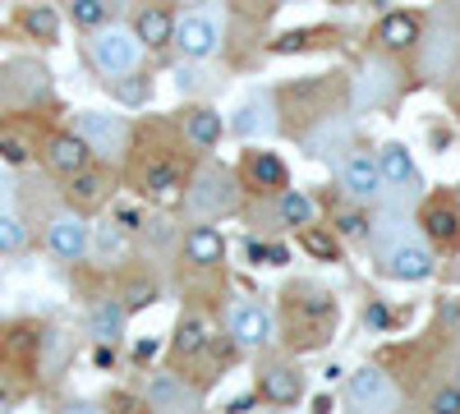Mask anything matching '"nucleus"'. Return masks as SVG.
Masks as SVG:
<instances>
[{
	"label": "nucleus",
	"instance_id": "obj_20",
	"mask_svg": "<svg viewBox=\"0 0 460 414\" xmlns=\"http://www.w3.org/2000/svg\"><path fill=\"white\" fill-rule=\"evenodd\" d=\"M235 134L240 138H253V134H272V101L267 97H249L244 106H240V116H235Z\"/></svg>",
	"mask_w": 460,
	"mask_h": 414
},
{
	"label": "nucleus",
	"instance_id": "obj_30",
	"mask_svg": "<svg viewBox=\"0 0 460 414\" xmlns=\"http://www.w3.org/2000/svg\"><path fill=\"white\" fill-rule=\"evenodd\" d=\"M23 240H28L23 221H19L14 212H0V253H19V249H23Z\"/></svg>",
	"mask_w": 460,
	"mask_h": 414
},
{
	"label": "nucleus",
	"instance_id": "obj_42",
	"mask_svg": "<svg viewBox=\"0 0 460 414\" xmlns=\"http://www.w3.org/2000/svg\"><path fill=\"white\" fill-rule=\"evenodd\" d=\"M244 410H253V396H240V401H230V414H244Z\"/></svg>",
	"mask_w": 460,
	"mask_h": 414
},
{
	"label": "nucleus",
	"instance_id": "obj_15",
	"mask_svg": "<svg viewBox=\"0 0 460 414\" xmlns=\"http://www.w3.org/2000/svg\"><path fill=\"white\" fill-rule=\"evenodd\" d=\"M424 231H429L433 244L456 249V240H460V212L451 203H429L424 207Z\"/></svg>",
	"mask_w": 460,
	"mask_h": 414
},
{
	"label": "nucleus",
	"instance_id": "obj_12",
	"mask_svg": "<svg viewBox=\"0 0 460 414\" xmlns=\"http://www.w3.org/2000/svg\"><path fill=\"white\" fill-rule=\"evenodd\" d=\"M88 157H93V147H88L79 134H56V138L47 143V162H51V171H60V175L84 171Z\"/></svg>",
	"mask_w": 460,
	"mask_h": 414
},
{
	"label": "nucleus",
	"instance_id": "obj_29",
	"mask_svg": "<svg viewBox=\"0 0 460 414\" xmlns=\"http://www.w3.org/2000/svg\"><path fill=\"white\" fill-rule=\"evenodd\" d=\"M88 244H97L102 258H115V253H125V225H115V221H102L97 225V240L88 235Z\"/></svg>",
	"mask_w": 460,
	"mask_h": 414
},
{
	"label": "nucleus",
	"instance_id": "obj_37",
	"mask_svg": "<svg viewBox=\"0 0 460 414\" xmlns=\"http://www.w3.org/2000/svg\"><path fill=\"white\" fill-rule=\"evenodd\" d=\"M120 97L125 101H143L147 97V84H120Z\"/></svg>",
	"mask_w": 460,
	"mask_h": 414
},
{
	"label": "nucleus",
	"instance_id": "obj_38",
	"mask_svg": "<svg viewBox=\"0 0 460 414\" xmlns=\"http://www.w3.org/2000/svg\"><path fill=\"white\" fill-rule=\"evenodd\" d=\"M111 364H115V346L102 341V346H97V368H111Z\"/></svg>",
	"mask_w": 460,
	"mask_h": 414
},
{
	"label": "nucleus",
	"instance_id": "obj_17",
	"mask_svg": "<svg viewBox=\"0 0 460 414\" xmlns=\"http://www.w3.org/2000/svg\"><path fill=\"white\" fill-rule=\"evenodd\" d=\"M377 42L387 47V51H405L419 42V19L414 14H387L377 23Z\"/></svg>",
	"mask_w": 460,
	"mask_h": 414
},
{
	"label": "nucleus",
	"instance_id": "obj_9",
	"mask_svg": "<svg viewBox=\"0 0 460 414\" xmlns=\"http://www.w3.org/2000/svg\"><path fill=\"white\" fill-rule=\"evenodd\" d=\"M387 272L396 281H429L433 277V253L419 249V244H396L387 253Z\"/></svg>",
	"mask_w": 460,
	"mask_h": 414
},
{
	"label": "nucleus",
	"instance_id": "obj_27",
	"mask_svg": "<svg viewBox=\"0 0 460 414\" xmlns=\"http://www.w3.org/2000/svg\"><path fill=\"white\" fill-rule=\"evenodd\" d=\"M277 212H281V221H286V225H309V221H314V203L304 198L299 189H281Z\"/></svg>",
	"mask_w": 460,
	"mask_h": 414
},
{
	"label": "nucleus",
	"instance_id": "obj_11",
	"mask_svg": "<svg viewBox=\"0 0 460 414\" xmlns=\"http://www.w3.org/2000/svg\"><path fill=\"white\" fill-rule=\"evenodd\" d=\"M147 405L152 410H194L199 396L189 392L175 373H157V378H147Z\"/></svg>",
	"mask_w": 460,
	"mask_h": 414
},
{
	"label": "nucleus",
	"instance_id": "obj_46",
	"mask_svg": "<svg viewBox=\"0 0 460 414\" xmlns=\"http://www.w3.org/2000/svg\"><path fill=\"white\" fill-rule=\"evenodd\" d=\"M456 387H460V373H456Z\"/></svg>",
	"mask_w": 460,
	"mask_h": 414
},
{
	"label": "nucleus",
	"instance_id": "obj_33",
	"mask_svg": "<svg viewBox=\"0 0 460 414\" xmlns=\"http://www.w3.org/2000/svg\"><path fill=\"white\" fill-rule=\"evenodd\" d=\"M147 304H157V290H152V286H143V281H134V286L125 290V313H134V309H147Z\"/></svg>",
	"mask_w": 460,
	"mask_h": 414
},
{
	"label": "nucleus",
	"instance_id": "obj_43",
	"mask_svg": "<svg viewBox=\"0 0 460 414\" xmlns=\"http://www.w3.org/2000/svg\"><path fill=\"white\" fill-rule=\"evenodd\" d=\"M5 101H10V79H5V69H0V110H5Z\"/></svg>",
	"mask_w": 460,
	"mask_h": 414
},
{
	"label": "nucleus",
	"instance_id": "obj_5",
	"mask_svg": "<svg viewBox=\"0 0 460 414\" xmlns=\"http://www.w3.org/2000/svg\"><path fill=\"white\" fill-rule=\"evenodd\" d=\"M74 134H79L93 153H120L125 138H129L125 120L120 116H102V110H79V129Z\"/></svg>",
	"mask_w": 460,
	"mask_h": 414
},
{
	"label": "nucleus",
	"instance_id": "obj_41",
	"mask_svg": "<svg viewBox=\"0 0 460 414\" xmlns=\"http://www.w3.org/2000/svg\"><path fill=\"white\" fill-rule=\"evenodd\" d=\"M175 79H180V88H194V84H199V74L180 65V69H175Z\"/></svg>",
	"mask_w": 460,
	"mask_h": 414
},
{
	"label": "nucleus",
	"instance_id": "obj_22",
	"mask_svg": "<svg viewBox=\"0 0 460 414\" xmlns=\"http://www.w3.org/2000/svg\"><path fill=\"white\" fill-rule=\"evenodd\" d=\"M373 162H377L382 180H392V184H414V162H410V153H405L401 143H387Z\"/></svg>",
	"mask_w": 460,
	"mask_h": 414
},
{
	"label": "nucleus",
	"instance_id": "obj_1",
	"mask_svg": "<svg viewBox=\"0 0 460 414\" xmlns=\"http://www.w3.org/2000/svg\"><path fill=\"white\" fill-rule=\"evenodd\" d=\"M138 56H143V42H138L134 32H125V28H102L93 37V60H97V69L106 74V79L134 74Z\"/></svg>",
	"mask_w": 460,
	"mask_h": 414
},
{
	"label": "nucleus",
	"instance_id": "obj_19",
	"mask_svg": "<svg viewBox=\"0 0 460 414\" xmlns=\"http://www.w3.org/2000/svg\"><path fill=\"white\" fill-rule=\"evenodd\" d=\"M134 37H138V42H147V47H166L171 37H175V19H171L162 5H152V10H143V14H138Z\"/></svg>",
	"mask_w": 460,
	"mask_h": 414
},
{
	"label": "nucleus",
	"instance_id": "obj_34",
	"mask_svg": "<svg viewBox=\"0 0 460 414\" xmlns=\"http://www.w3.org/2000/svg\"><path fill=\"white\" fill-rule=\"evenodd\" d=\"M433 410H438V414H460V387H442V392L433 396Z\"/></svg>",
	"mask_w": 460,
	"mask_h": 414
},
{
	"label": "nucleus",
	"instance_id": "obj_14",
	"mask_svg": "<svg viewBox=\"0 0 460 414\" xmlns=\"http://www.w3.org/2000/svg\"><path fill=\"white\" fill-rule=\"evenodd\" d=\"M184 253L194 268H217V262L226 258V240L221 231H212V225H194V231L184 235Z\"/></svg>",
	"mask_w": 460,
	"mask_h": 414
},
{
	"label": "nucleus",
	"instance_id": "obj_39",
	"mask_svg": "<svg viewBox=\"0 0 460 414\" xmlns=\"http://www.w3.org/2000/svg\"><path fill=\"white\" fill-rule=\"evenodd\" d=\"M267 249H272V244H262V240H249V262H267Z\"/></svg>",
	"mask_w": 460,
	"mask_h": 414
},
{
	"label": "nucleus",
	"instance_id": "obj_7",
	"mask_svg": "<svg viewBox=\"0 0 460 414\" xmlns=\"http://www.w3.org/2000/svg\"><path fill=\"white\" fill-rule=\"evenodd\" d=\"M230 336H235V346H267L272 341V313L262 304H235L230 309Z\"/></svg>",
	"mask_w": 460,
	"mask_h": 414
},
{
	"label": "nucleus",
	"instance_id": "obj_18",
	"mask_svg": "<svg viewBox=\"0 0 460 414\" xmlns=\"http://www.w3.org/2000/svg\"><path fill=\"white\" fill-rule=\"evenodd\" d=\"M184 138L194 143V147H217L221 143V116H217V110H208V106L189 110V116H184Z\"/></svg>",
	"mask_w": 460,
	"mask_h": 414
},
{
	"label": "nucleus",
	"instance_id": "obj_10",
	"mask_svg": "<svg viewBox=\"0 0 460 414\" xmlns=\"http://www.w3.org/2000/svg\"><path fill=\"white\" fill-rule=\"evenodd\" d=\"M341 180H345V189H350L355 198H377V194H382V171H377V162H373L368 153L345 157Z\"/></svg>",
	"mask_w": 460,
	"mask_h": 414
},
{
	"label": "nucleus",
	"instance_id": "obj_25",
	"mask_svg": "<svg viewBox=\"0 0 460 414\" xmlns=\"http://www.w3.org/2000/svg\"><path fill=\"white\" fill-rule=\"evenodd\" d=\"M102 194H106V175H102V171H88V166H84V171L69 175V198H74V203H97Z\"/></svg>",
	"mask_w": 460,
	"mask_h": 414
},
{
	"label": "nucleus",
	"instance_id": "obj_31",
	"mask_svg": "<svg viewBox=\"0 0 460 414\" xmlns=\"http://www.w3.org/2000/svg\"><path fill=\"white\" fill-rule=\"evenodd\" d=\"M69 14L84 28H102L106 23V0H69Z\"/></svg>",
	"mask_w": 460,
	"mask_h": 414
},
{
	"label": "nucleus",
	"instance_id": "obj_21",
	"mask_svg": "<svg viewBox=\"0 0 460 414\" xmlns=\"http://www.w3.org/2000/svg\"><path fill=\"white\" fill-rule=\"evenodd\" d=\"M208 322L199 318V313H189V318H180V331H175V355L180 359H194V355H203L208 350Z\"/></svg>",
	"mask_w": 460,
	"mask_h": 414
},
{
	"label": "nucleus",
	"instance_id": "obj_36",
	"mask_svg": "<svg viewBox=\"0 0 460 414\" xmlns=\"http://www.w3.org/2000/svg\"><path fill=\"white\" fill-rule=\"evenodd\" d=\"M309 42V32H286L281 42H277V51H295V47H304Z\"/></svg>",
	"mask_w": 460,
	"mask_h": 414
},
{
	"label": "nucleus",
	"instance_id": "obj_24",
	"mask_svg": "<svg viewBox=\"0 0 460 414\" xmlns=\"http://www.w3.org/2000/svg\"><path fill=\"white\" fill-rule=\"evenodd\" d=\"M244 171H249V180L258 184V189H286V166L272 153H253Z\"/></svg>",
	"mask_w": 460,
	"mask_h": 414
},
{
	"label": "nucleus",
	"instance_id": "obj_8",
	"mask_svg": "<svg viewBox=\"0 0 460 414\" xmlns=\"http://www.w3.org/2000/svg\"><path fill=\"white\" fill-rule=\"evenodd\" d=\"M345 396H350V405H359V410H392L396 405L392 383L382 378L377 368H359L350 378V387H345Z\"/></svg>",
	"mask_w": 460,
	"mask_h": 414
},
{
	"label": "nucleus",
	"instance_id": "obj_44",
	"mask_svg": "<svg viewBox=\"0 0 460 414\" xmlns=\"http://www.w3.org/2000/svg\"><path fill=\"white\" fill-rule=\"evenodd\" d=\"M120 225L125 231H138V212H120Z\"/></svg>",
	"mask_w": 460,
	"mask_h": 414
},
{
	"label": "nucleus",
	"instance_id": "obj_45",
	"mask_svg": "<svg viewBox=\"0 0 460 414\" xmlns=\"http://www.w3.org/2000/svg\"><path fill=\"white\" fill-rule=\"evenodd\" d=\"M368 322H373V327H382V322H387V309H377V304H373V309H368Z\"/></svg>",
	"mask_w": 460,
	"mask_h": 414
},
{
	"label": "nucleus",
	"instance_id": "obj_13",
	"mask_svg": "<svg viewBox=\"0 0 460 414\" xmlns=\"http://www.w3.org/2000/svg\"><path fill=\"white\" fill-rule=\"evenodd\" d=\"M143 189H147V198H157V203H180L184 198V175L171 162H152L147 175H143Z\"/></svg>",
	"mask_w": 460,
	"mask_h": 414
},
{
	"label": "nucleus",
	"instance_id": "obj_3",
	"mask_svg": "<svg viewBox=\"0 0 460 414\" xmlns=\"http://www.w3.org/2000/svg\"><path fill=\"white\" fill-rule=\"evenodd\" d=\"M235 207H240V189L226 171H203L194 180V189H189V212H199V216H221Z\"/></svg>",
	"mask_w": 460,
	"mask_h": 414
},
{
	"label": "nucleus",
	"instance_id": "obj_28",
	"mask_svg": "<svg viewBox=\"0 0 460 414\" xmlns=\"http://www.w3.org/2000/svg\"><path fill=\"white\" fill-rule=\"evenodd\" d=\"M299 244L309 249L314 258H323V262H336V253H341V244L327 235V231H318V225H304V235H299Z\"/></svg>",
	"mask_w": 460,
	"mask_h": 414
},
{
	"label": "nucleus",
	"instance_id": "obj_2",
	"mask_svg": "<svg viewBox=\"0 0 460 414\" xmlns=\"http://www.w3.org/2000/svg\"><path fill=\"white\" fill-rule=\"evenodd\" d=\"M290 299V331L299 327V336L304 341H323V331L336 322V304H332V295H323V290H290L286 295Z\"/></svg>",
	"mask_w": 460,
	"mask_h": 414
},
{
	"label": "nucleus",
	"instance_id": "obj_47",
	"mask_svg": "<svg viewBox=\"0 0 460 414\" xmlns=\"http://www.w3.org/2000/svg\"><path fill=\"white\" fill-rule=\"evenodd\" d=\"M0 401H5V392H0Z\"/></svg>",
	"mask_w": 460,
	"mask_h": 414
},
{
	"label": "nucleus",
	"instance_id": "obj_32",
	"mask_svg": "<svg viewBox=\"0 0 460 414\" xmlns=\"http://www.w3.org/2000/svg\"><path fill=\"white\" fill-rule=\"evenodd\" d=\"M32 157V147L23 134H0V162H10V166H28Z\"/></svg>",
	"mask_w": 460,
	"mask_h": 414
},
{
	"label": "nucleus",
	"instance_id": "obj_4",
	"mask_svg": "<svg viewBox=\"0 0 460 414\" xmlns=\"http://www.w3.org/2000/svg\"><path fill=\"white\" fill-rule=\"evenodd\" d=\"M47 249L60 258V262H79L93 244H88V225H84V216H74V212H60V216H51V225H47Z\"/></svg>",
	"mask_w": 460,
	"mask_h": 414
},
{
	"label": "nucleus",
	"instance_id": "obj_6",
	"mask_svg": "<svg viewBox=\"0 0 460 414\" xmlns=\"http://www.w3.org/2000/svg\"><path fill=\"white\" fill-rule=\"evenodd\" d=\"M171 42H175L189 60H208V56H217V47H221V32H217L212 19L189 14V19L175 23V37H171Z\"/></svg>",
	"mask_w": 460,
	"mask_h": 414
},
{
	"label": "nucleus",
	"instance_id": "obj_26",
	"mask_svg": "<svg viewBox=\"0 0 460 414\" xmlns=\"http://www.w3.org/2000/svg\"><path fill=\"white\" fill-rule=\"evenodd\" d=\"M23 28L37 37V42H56V37H60V19H56L51 5H32V10H23Z\"/></svg>",
	"mask_w": 460,
	"mask_h": 414
},
{
	"label": "nucleus",
	"instance_id": "obj_23",
	"mask_svg": "<svg viewBox=\"0 0 460 414\" xmlns=\"http://www.w3.org/2000/svg\"><path fill=\"white\" fill-rule=\"evenodd\" d=\"M93 336L97 341H120L125 336V304H115V299H106V304L93 309Z\"/></svg>",
	"mask_w": 460,
	"mask_h": 414
},
{
	"label": "nucleus",
	"instance_id": "obj_35",
	"mask_svg": "<svg viewBox=\"0 0 460 414\" xmlns=\"http://www.w3.org/2000/svg\"><path fill=\"white\" fill-rule=\"evenodd\" d=\"M364 225H368V221L350 212V216H341V235H345V240H359V235H364Z\"/></svg>",
	"mask_w": 460,
	"mask_h": 414
},
{
	"label": "nucleus",
	"instance_id": "obj_16",
	"mask_svg": "<svg viewBox=\"0 0 460 414\" xmlns=\"http://www.w3.org/2000/svg\"><path fill=\"white\" fill-rule=\"evenodd\" d=\"M267 401H277V405H295L299 396H304V383H299V373L295 368H267L262 373V387H258Z\"/></svg>",
	"mask_w": 460,
	"mask_h": 414
},
{
	"label": "nucleus",
	"instance_id": "obj_40",
	"mask_svg": "<svg viewBox=\"0 0 460 414\" xmlns=\"http://www.w3.org/2000/svg\"><path fill=\"white\" fill-rule=\"evenodd\" d=\"M152 355H157V341H138V346H134V359H143V364H147Z\"/></svg>",
	"mask_w": 460,
	"mask_h": 414
}]
</instances>
